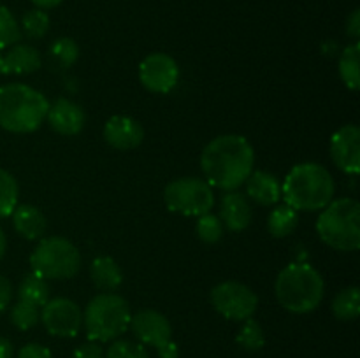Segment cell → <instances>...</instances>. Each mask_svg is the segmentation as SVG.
<instances>
[{
	"label": "cell",
	"mask_w": 360,
	"mask_h": 358,
	"mask_svg": "<svg viewBox=\"0 0 360 358\" xmlns=\"http://www.w3.org/2000/svg\"><path fill=\"white\" fill-rule=\"evenodd\" d=\"M130 305L122 295L98 293L88 302L83 312V325L86 336L95 343H108L118 339L130 326Z\"/></svg>",
	"instance_id": "cell-6"
},
{
	"label": "cell",
	"mask_w": 360,
	"mask_h": 358,
	"mask_svg": "<svg viewBox=\"0 0 360 358\" xmlns=\"http://www.w3.org/2000/svg\"><path fill=\"white\" fill-rule=\"evenodd\" d=\"M236 343L246 351H259L266 344V333H264L259 321L248 318L243 321L241 329H239L238 336H236Z\"/></svg>",
	"instance_id": "cell-25"
},
{
	"label": "cell",
	"mask_w": 360,
	"mask_h": 358,
	"mask_svg": "<svg viewBox=\"0 0 360 358\" xmlns=\"http://www.w3.org/2000/svg\"><path fill=\"white\" fill-rule=\"evenodd\" d=\"M0 74H2V53H0Z\"/></svg>",
	"instance_id": "cell-41"
},
{
	"label": "cell",
	"mask_w": 360,
	"mask_h": 358,
	"mask_svg": "<svg viewBox=\"0 0 360 358\" xmlns=\"http://www.w3.org/2000/svg\"><path fill=\"white\" fill-rule=\"evenodd\" d=\"M49 56L58 63L60 67H72L79 58V46L74 39L60 37L49 46Z\"/></svg>",
	"instance_id": "cell-27"
},
{
	"label": "cell",
	"mask_w": 360,
	"mask_h": 358,
	"mask_svg": "<svg viewBox=\"0 0 360 358\" xmlns=\"http://www.w3.org/2000/svg\"><path fill=\"white\" fill-rule=\"evenodd\" d=\"M37 9H53V7L60 6L63 0H30Z\"/></svg>",
	"instance_id": "cell-39"
},
{
	"label": "cell",
	"mask_w": 360,
	"mask_h": 358,
	"mask_svg": "<svg viewBox=\"0 0 360 358\" xmlns=\"http://www.w3.org/2000/svg\"><path fill=\"white\" fill-rule=\"evenodd\" d=\"M18 358H53L51 351L42 344H25L20 351H18Z\"/></svg>",
	"instance_id": "cell-34"
},
{
	"label": "cell",
	"mask_w": 360,
	"mask_h": 358,
	"mask_svg": "<svg viewBox=\"0 0 360 358\" xmlns=\"http://www.w3.org/2000/svg\"><path fill=\"white\" fill-rule=\"evenodd\" d=\"M90 276L95 286L104 291L116 290L123 281L122 269L111 256H97L90 265Z\"/></svg>",
	"instance_id": "cell-20"
},
{
	"label": "cell",
	"mask_w": 360,
	"mask_h": 358,
	"mask_svg": "<svg viewBox=\"0 0 360 358\" xmlns=\"http://www.w3.org/2000/svg\"><path fill=\"white\" fill-rule=\"evenodd\" d=\"M18 181L13 174L0 168V218H7L18 206Z\"/></svg>",
	"instance_id": "cell-26"
},
{
	"label": "cell",
	"mask_w": 360,
	"mask_h": 358,
	"mask_svg": "<svg viewBox=\"0 0 360 358\" xmlns=\"http://www.w3.org/2000/svg\"><path fill=\"white\" fill-rule=\"evenodd\" d=\"M320 239L338 251L360 248V206L355 199H338L326 206L316 221Z\"/></svg>",
	"instance_id": "cell-5"
},
{
	"label": "cell",
	"mask_w": 360,
	"mask_h": 358,
	"mask_svg": "<svg viewBox=\"0 0 360 358\" xmlns=\"http://www.w3.org/2000/svg\"><path fill=\"white\" fill-rule=\"evenodd\" d=\"M246 197L259 206H274L281 197V185L276 175L266 171L252 172L246 179Z\"/></svg>",
	"instance_id": "cell-17"
},
{
	"label": "cell",
	"mask_w": 360,
	"mask_h": 358,
	"mask_svg": "<svg viewBox=\"0 0 360 358\" xmlns=\"http://www.w3.org/2000/svg\"><path fill=\"white\" fill-rule=\"evenodd\" d=\"M326 291L323 277L308 263H290L274 283V295L280 305L295 314L311 312L320 305Z\"/></svg>",
	"instance_id": "cell-4"
},
{
	"label": "cell",
	"mask_w": 360,
	"mask_h": 358,
	"mask_svg": "<svg viewBox=\"0 0 360 358\" xmlns=\"http://www.w3.org/2000/svg\"><path fill=\"white\" fill-rule=\"evenodd\" d=\"M220 221L224 227H227L231 232H243L252 223L253 209L250 199L245 193H239L236 190L229 192L221 199L220 206Z\"/></svg>",
	"instance_id": "cell-16"
},
{
	"label": "cell",
	"mask_w": 360,
	"mask_h": 358,
	"mask_svg": "<svg viewBox=\"0 0 360 358\" xmlns=\"http://www.w3.org/2000/svg\"><path fill=\"white\" fill-rule=\"evenodd\" d=\"M44 329L55 337H76L83 326V311L65 297L48 298L41 311Z\"/></svg>",
	"instance_id": "cell-10"
},
{
	"label": "cell",
	"mask_w": 360,
	"mask_h": 358,
	"mask_svg": "<svg viewBox=\"0 0 360 358\" xmlns=\"http://www.w3.org/2000/svg\"><path fill=\"white\" fill-rule=\"evenodd\" d=\"M330 158L340 171L359 174L360 171V128L345 125L330 139Z\"/></svg>",
	"instance_id": "cell-13"
},
{
	"label": "cell",
	"mask_w": 360,
	"mask_h": 358,
	"mask_svg": "<svg viewBox=\"0 0 360 358\" xmlns=\"http://www.w3.org/2000/svg\"><path fill=\"white\" fill-rule=\"evenodd\" d=\"M297 223V211L288 206V204H281V206H276L271 211L269 218H267V230L273 237L283 239L295 230Z\"/></svg>",
	"instance_id": "cell-21"
},
{
	"label": "cell",
	"mask_w": 360,
	"mask_h": 358,
	"mask_svg": "<svg viewBox=\"0 0 360 358\" xmlns=\"http://www.w3.org/2000/svg\"><path fill=\"white\" fill-rule=\"evenodd\" d=\"M23 28L25 35L30 39H41L48 34L49 30V16L44 9H32L23 14L21 18V27Z\"/></svg>",
	"instance_id": "cell-29"
},
{
	"label": "cell",
	"mask_w": 360,
	"mask_h": 358,
	"mask_svg": "<svg viewBox=\"0 0 360 358\" xmlns=\"http://www.w3.org/2000/svg\"><path fill=\"white\" fill-rule=\"evenodd\" d=\"M48 109V98L28 84L0 86V126L7 132H34L46 119Z\"/></svg>",
	"instance_id": "cell-3"
},
{
	"label": "cell",
	"mask_w": 360,
	"mask_h": 358,
	"mask_svg": "<svg viewBox=\"0 0 360 358\" xmlns=\"http://www.w3.org/2000/svg\"><path fill=\"white\" fill-rule=\"evenodd\" d=\"M46 119L56 133L72 137L84 128L86 114L76 102L69 100V98H58L49 105Z\"/></svg>",
	"instance_id": "cell-15"
},
{
	"label": "cell",
	"mask_w": 360,
	"mask_h": 358,
	"mask_svg": "<svg viewBox=\"0 0 360 358\" xmlns=\"http://www.w3.org/2000/svg\"><path fill=\"white\" fill-rule=\"evenodd\" d=\"M347 34L350 35V37L357 39L360 35V11L355 9L354 13L348 16L347 20Z\"/></svg>",
	"instance_id": "cell-36"
},
{
	"label": "cell",
	"mask_w": 360,
	"mask_h": 358,
	"mask_svg": "<svg viewBox=\"0 0 360 358\" xmlns=\"http://www.w3.org/2000/svg\"><path fill=\"white\" fill-rule=\"evenodd\" d=\"M211 304L224 318L245 321L257 311L259 297L239 281H224L211 290Z\"/></svg>",
	"instance_id": "cell-9"
},
{
	"label": "cell",
	"mask_w": 360,
	"mask_h": 358,
	"mask_svg": "<svg viewBox=\"0 0 360 358\" xmlns=\"http://www.w3.org/2000/svg\"><path fill=\"white\" fill-rule=\"evenodd\" d=\"M11 321L18 330H30L41 321V311L37 305L18 300L11 309Z\"/></svg>",
	"instance_id": "cell-28"
},
{
	"label": "cell",
	"mask_w": 360,
	"mask_h": 358,
	"mask_svg": "<svg viewBox=\"0 0 360 358\" xmlns=\"http://www.w3.org/2000/svg\"><path fill=\"white\" fill-rule=\"evenodd\" d=\"M195 232L200 241L206 242V244H214L224 235V225H221L220 218L217 214L206 213L202 216H199V220H197Z\"/></svg>",
	"instance_id": "cell-31"
},
{
	"label": "cell",
	"mask_w": 360,
	"mask_h": 358,
	"mask_svg": "<svg viewBox=\"0 0 360 358\" xmlns=\"http://www.w3.org/2000/svg\"><path fill=\"white\" fill-rule=\"evenodd\" d=\"M49 298V286L48 279L37 276V274H27V276L21 279L20 286H18V300L28 302V304H34L37 307L48 302Z\"/></svg>",
	"instance_id": "cell-22"
},
{
	"label": "cell",
	"mask_w": 360,
	"mask_h": 358,
	"mask_svg": "<svg viewBox=\"0 0 360 358\" xmlns=\"http://www.w3.org/2000/svg\"><path fill=\"white\" fill-rule=\"evenodd\" d=\"M255 151L248 139L238 133L214 137L202 150L200 168L211 186L232 192L252 174Z\"/></svg>",
	"instance_id": "cell-1"
},
{
	"label": "cell",
	"mask_w": 360,
	"mask_h": 358,
	"mask_svg": "<svg viewBox=\"0 0 360 358\" xmlns=\"http://www.w3.org/2000/svg\"><path fill=\"white\" fill-rule=\"evenodd\" d=\"M72 358H104V350L95 340H88V343L81 344L79 347L74 350Z\"/></svg>",
	"instance_id": "cell-33"
},
{
	"label": "cell",
	"mask_w": 360,
	"mask_h": 358,
	"mask_svg": "<svg viewBox=\"0 0 360 358\" xmlns=\"http://www.w3.org/2000/svg\"><path fill=\"white\" fill-rule=\"evenodd\" d=\"M359 60H360V46L355 44L347 46L341 53L340 58V76L341 81L347 84L350 90H359L360 88V74H359Z\"/></svg>",
	"instance_id": "cell-24"
},
{
	"label": "cell",
	"mask_w": 360,
	"mask_h": 358,
	"mask_svg": "<svg viewBox=\"0 0 360 358\" xmlns=\"http://www.w3.org/2000/svg\"><path fill=\"white\" fill-rule=\"evenodd\" d=\"M41 53L30 44H14L2 55V74H32L41 69Z\"/></svg>",
	"instance_id": "cell-18"
},
{
	"label": "cell",
	"mask_w": 360,
	"mask_h": 358,
	"mask_svg": "<svg viewBox=\"0 0 360 358\" xmlns=\"http://www.w3.org/2000/svg\"><path fill=\"white\" fill-rule=\"evenodd\" d=\"M21 39V28L14 14L7 7L0 6V49L18 44Z\"/></svg>",
	"instance_id": "cell-30"
},
{
	"label": "cell",
	"mask_w": 360,
	"mask_h": 358,
	"mask_svg": "<svg viewBox=\"0 0 360 358\" xmlns=\"http://www.w3.org/2000/svg\"><path fill=\"white\" fill-rule=\"evenodd\" d=\"M13 298V284L6 276L0 274V312L6 311Z\"/></svg>",
	"instance_id": "cell-35"
},
{
	"label": "cell",
	"mask_w": 360,
	"mask_h": 358,
	"mask_svg": "<svg viewBox=\"0 0 360 358\" xmlns=\"http://www.w3.org/2000/svg\"><path fill=\"white\" fill-rule=\"evenodd\" d=\"M333 314L341 321H354L360 314V291L357 286H348L334 297Z\"/></svg>",
	"instance_id": "cell-23"
},
{
	"label": "cell",
	"mask_w": 360,
	"mask_h": 358,
	"mask_svg": "<svg viewBox=\"0 0 360 358\" xmlns=\"http://www.w3.org/2000/svg\"><path fill=\"white\" fill-rule=\"evenodd\" d=\"M134 336L141 344L160 347L172 339V326L162 312L155 309H143L130 318Z\"/></svg>",
	"instance_id": "cell-12"
},
{
	"label": "cell",
	"mask_w": 360,
	"mask_h": 358,
	"mask_svg": "<svg viewBox=\"0 0 360 358\" xmlns=\"http://www.w3.org/2000/svg\"><path fill=\"white\" fill-rule=\"evenodd\" d=\"M334 179L323 165L306 161L292 168L281 185L285 202L295 211H322L333 202Z\"/></svg>",
	"instance_id": "cell-2"
},
{
	"label": "cell",
	"mask_w": 360,
	"mask_h": 358,
	"mask_svg": "<svg viewBox=\"0 0 360 358\" xmlns=\"http://www.w3.org/2000/svg\"><path fill=\"white\" fill-rule=\"evenodd\" d=\"M30 267L44 279H70L79 272V249L63 237H42L32 251Z\"/></svg>",
	"instance_id": "cell-7"
},
{
	"label": "cell",
	"mask_w": 360,
	"mask_h": 358,
	"mask_svg": "<svg viewBox=\"0 0 360 358\" xmlns=\"http://www.w3.org/2000/svg\"><path fill=\"white\" fill-rule=\"evenodd\" d=\"M157 353L158 358H179V347L178 344L171 339L169 343H165L164 346L157 347Z\"/></svg>",
	"instance_id": "cell-37"
},
{
	"label": "cell",
	"mask_w": 360,
	"mask_h": 358,
	"mask_svg": "<svg viewBox=\"0 0 360 358\" xmlns=\"http://www.w3.org/2000/svg\"><path fill=\"white\" fill-rule=\"evenodd\" d=\"M164 202L172 213L199 218L213 209L214 193L210 183L204 179L181 178L165 186Z\"/></svg>",
	"instance_id": "cell-8"
},
{
	"label": "cell",
	"mask_w": 360,
	"mask_h": 358,
	"mask_svg": "<svg viewBox=\"0 0 360 358\" xmlns=\"http://www.w3.org/2000/svg\"><path fill=\"white\" fill-rule=\"evenodd\" d=\"M14 357V346L9 339L0 337V358H13Z\"/></svg>",
	"instance_id": "cell-38"
},
{
	"label": "cell",
	"mask_w": 360,
	"mask_h": 358,
	"mask_svg": "<svg viewBox=\"0 0 360 358\" xmlns=\"http://www.w3.org/2000/svg\"><path fill=\"white\" fill-rule=\"evenodd\" d=\"M11 214H13L14 230L21 237L28 239V241H41L48 228V221L37 207L30 206V204H21V206L14 207Z\"/></svg>",
	"instance_id": "cell-19"
},
{
	"label": "cell",
	"mask_w": 360,
	"mask_h": 358,
	"mask_svg": "<svg viewBox=\"0 0 360 358\" xmlns=\"http://www.w3.org/2000/svg\"><path fill=\"white\" fill-rule=\"evenodd\" d=\"M104 358H150V354L144 344L127 339H115L104 353Z\"/></svg>",
	"instance_id": "cell-32"
},
{
	"label": "cell",
	"mask_w": 360,
	"mask_h": 358,
	"mask_svg": "<svg viewBox=\"0 0 360 358\" xmlns=\"http://www.w3.org/2000/svg\"><path fill=\"white\" fill-rule=\"evenodd\" d=\"M139 79L151 93H169L179 79V67L172 56L165 53H151L141 62Z\"/></svg>",
	"instance_id": "cell-11"
},
{
	"label": "cell",
	"mask_w": 360,
	"mask_h": 358,
	"mask_svg": "<svg viewBox=\"0 0 360 358\" xmlns=\"http://www.w3.org/2000/svg\"><path fill=\"white\" fill-rule=\"evenodd\" d=\"M6 248H7V239H6V234H4V230L0 228V260H2V256L6 255Z\"/></svg>",
	"instance_id": "cell-40"
},
{
	"label": "cell",
	"mask_w": 360,
	"mask_h": 358,
	"mask_svg": "<svg viewBox=\"0 0 360 358\" xmlns=\"http://www.w3.org/2000/svg\"><path fill=\"white\" fill-rule=\"evenodd\" d=\"M104 139L115 150H136L144 139V128L137 119L130 118V116L116 114L105 121Z\"/></svg>",
	"instance_id": "cell-14"
}]
</instances>
